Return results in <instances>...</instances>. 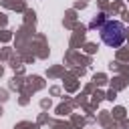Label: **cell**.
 I'll use <instances>...</instances> for the list:
<instances>
[{
    "instance_id": "cell-1",
    "label": "cell",
    "mask_w": 129,
    "mask_h": 129,
    "mask_svg": "<svg viewBox=\"0 0 129 129\" xmlns=\"http://www.w3.org/2000/svg\"><path fill=\"white\" fill-rule=\"evenodd\" d=\"M125 38H127V28H125L123 22H119V20H107L101 26V40L107 46L117 48V46H121L125 42Z\"/></svg>"
}]
</instances>
